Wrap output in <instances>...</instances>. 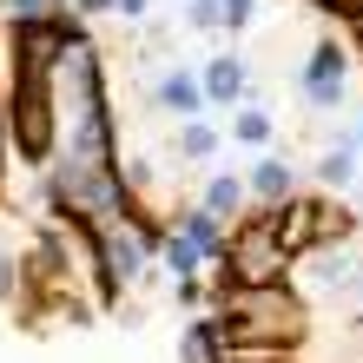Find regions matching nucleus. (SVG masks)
I'll return each instance as SVG.
<instances>
[{
	"label": "nucleus",
	"mask_w": 363,
	"mask_h": 363,
	"mask_svg": "<svg viewBox=\"0 0 363 363\" xmlns=\"http://www.w3.org/2000/svg\"><path fill=\"white\" fill-rule=\"evenodd\" d=\"M304 93H311V106H330L337 93H344V53H337L330 40L311 53V67H304Z\"/></svg>",
	"instance_id": "obj_1"
},
{
	"label": "nucleus",
	"mask_w": 363,
	"mask_h": 363,
	"mask_svg": "<svg viewBox=\"0 0 363 363\" xmlns=\"http://www.w3.org/2000/svg\"><path fill=\"white\" fill-rule=\"evenodd\" d=\"M205 99H211V106H238V99H245V67H238L231 53H218V60L205 67Z\"/></svg>",
	"instance_id": "obj_2"
},
{
	"label": "nucleus",
	"mask_w": 363,
	"mask_h": 363,
	"mask_svg": "<svg viewBox=\"0 0 363 363\" xmlns=\"http://www.w3.org/2000/svg\"><path fill=\"white\" fill-rule=\"evenodd\" d=\"M159 99L172 106L179 119H199V113H205V79H191V73H165V79H159Z\"/></svg>",
	"instance_id": "obj_3"
},
{
	"label": "nucleus",
	"mask_w": 363,
	"mask_h": 363,
	"mask_svg": "<svg viewBox=\"0 0 363 363\" xmlns=\"http://www.w3.org/2000/svg\"><path fill=\"white\" fill-rule=\"evenodd\" d=\"M317 179H324L330 191H350V179H357V152H350V145H330V152L317 159Z\"/></svg>",
	"instance_id": "obj_4"
},
{
	"label": "nucleus",
	"mask_w": 363,
	"mask_h": 363,
	"mask_svg": "<svg viewBox=\"0 0 363 363\" xmlns=\"http://www.w3.org/2000/svg\"><path fill=\"white\" fill-rule=\"evenodd\" d=\"M231 139H238V145H271V113H258V106H245V113L231 119Z\"/></svg>",
	"instance_id": "obj_5"
},
{
	"label": "nucleus",
	"mask_w": 363,
	"mask_h": 363,
	"mask_svg": "<svg viewBox=\"0 0 363 363\" xmlns=\"http://www.w3.org/2000/svg\"><path fill=\"white\" fill-rule=\"evenodd\" d=\"M238 199H245L238 179H211V185H205V211H211V218H231V211H238Z\"/></svg>",
	"instance_id": "obj_6"
},
{
	"label": "nucleus",
	"mask_w": 363,
	"mask_h": 363,
	"mask_svg": "<svg viewBox=\"0 0 363 363\" xmlns=\"http://www.w3.org/2000/svg\"><path fill=\"white\" fill-rule=\"evenodd\" d=\"M165 264H172V277H191L199 271V245H191L185 231H165Z\"/></svg>",
	"instance_id": "obj_7"
},
{
	"label": "nucleus",
	"mask_w": 363,
	"mask_h": 363,
	"mask_svg": "<svg viewBox=\"0 0 363 363\" xmlns=\"http://www.w3.org/2000/svg\"><path fill=\"white\" fill-rule=\"evenodd\" d=\"M251 185H258V199H284L291 191V172L277 159H258V172H251Z\"/></svg>",
	"instance_id": "obj_8"
},
{
	"label": "nucleus",
	"mask_w": 363,
	"mask_h": 363,
	"mask_svg": "<svg viewBox=\"0 0 363 363\" xmlns=\"http://www.w3.org/2000/svg\"><path fill=\"white\" fill-rule=\"evenodd\" d=\"M185 238L199 245V251H218L225 238H218V218H211V211H185Z\"/></svg>",
	"instance_id": "obj_9"
},
{
	"label": "nucleus",
	"mask_w": 363,
	"mask_h": 363,
	"mask_svg": "<svg viewBox=\"0 0 363 363\" xmlns=\"http://www.w3.org/2000/svg\"><path fill=\"white\" fill-rule=\"evenodd\" d=\"M179 145H185V152H191V159H205V152H218V133H211V125H199V119H191Z\"/></svg>",
	"instance_id": "obj_10"
},
{
	"label": "nucleus",
	"mask_w": 363,
	"mask_h": 363,
	"mask_svg": "<svg viewBox=\"0 0 363 363\" xmlns=\"http://www.w3.org/2000/svg\"><path fill=\"white\" fill-rule=\"evenodd\" d=\"M218 20H225L218 0H191V27H218Z\"/></svg>",
	"instance_id": "obj_11"
},
{
	"label": "nucleus",
	"mask_w": 363,
	"mask_h": 363,
	"mask_svg": "<svg viewBox=\"0 0 363 363\" xmlns=\"http://www.w3.org/2000/svg\"><path fill=\"white\" fill-rule=\"evenodd\" d=\"M218 7H225V27H245L251 20V0H218Z\"/></svg>",
	"instance_id": "obj_12"
},
{
	"label": "nucleus",
	"mask_w": 363,
	"mask_h": 363,
	"mask_svg": "<svg viewBox=\"0 0 363 363\" xmlns=\"http://www.w3.org/2000/svg\"><path fill=\"white\" fill-rule=\"evenodd\" d=\"M13 13H47V0H7Z\"/></svg>",
	"instance_id": "obj_13"
},
{
	"label": "nucleus",
	"mask_w": 363,
	"mask_h": 363,
	"mask_svg": "<svg viewBox=\"0 0 363 363\" xmlns=\"http://www.w3.org/2000/svg\"><path fill=\"white\" fill-rule=\"evenodd\" d=\"M113 7H119V13H133V20H139V13H145V0H113Z\"/></svg>",
	"instance_id": "obj_14"
},
{
	"label": "nucleus",
	"mask_w": 363,
	"mask_h": 363,
	"mask_svg": "<svg viewBox=\"0 0 363 363\" xmlns=\"http://www.w3.org/2000/svg\"><path fill=\"white\" fill-rule=\"evenodd\" d=\"M79 7H86V13H106V7H113V0H79Z\"/></svg>",
	"instance_id": "obj_15"
},
{
	"label": "nucleus",
	"mask_w": 363,
	"mask_h": 363,
	"mask_svg": "<svg viewBox=\"0 0 363 363\" xmlns=\"http://www.w3.org/2000/svg\"><path fill=\"white\" fill-rule=\"evenodd\" d=\"M357 179H363V172H357Z\"/></svg>",
	"instance_id": "obj_16"
}]
</instances>
